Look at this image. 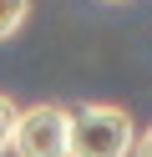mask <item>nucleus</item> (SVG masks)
Here are the masks:
<instances>
[{"label":"nucleus","mask_w":152,"mask_h":157,"mask_svg":"<svg viewBox=\"0 0 152 157\" xmlns=\"http://www.w3.org/2000/svg\"><path fill=\"white\" fill-rule=\"evenodd\" d=\"M15 122H20V106H15V96H5V91H0V157L10 152V137H15Z\"/></svg>","instance_id":"20e7f679"},{"label":"nucleus","mask_w":152,"mask_h":157,"mask_svg":"<svg viewBox=\"0 0 152 157\" xmlns=\"http://www.w3.org/2000/svg\"><path fill=\"white\" fill-rule=\"evenodd\" d=\"M30 21V0H0V46L15 41Z\"/></svg>","instance_id":"7ed1b4c3"},{"label":"nucleus","mask_w":152,"mask_h":157,"mask_svg":"<svg viewBox=\"0 0 152 157\" xmlns=\"http://www.w3.org/2000/svg\"><path fill=\"white\" fill-rule=\"evenodd\" d=\"M101 5H127V0H101Z\"/></svg>","instance_id":"423d86ee"},{"label":"nucleus","mask_w":152,"mask_h":157,"mask_svg":"<svg viewBox=\"0 0 152 157\" xmlns=\"http://www.w3.org/2000/svg\"><path fill=\"white\" fill-rule=\"evenodd\" d=\"M66 137H71V106L36 101V106H20L10 152L15 157H66Z\"/></svg>","instance_id":"f03ea898"},{"label":"nucleus","mask_w":152,"mask_h":157,"mask_svg":"<svg viewBox=\"0 0 152 157\" xmlns=\"http://www.w3.org/2000/svg\"><path fill=\"white\" fill-rule=\"evenodd\" d=\"M137 147V122L117 101H81L71 112L66 157H132Z\"/></svg>","instance_id":"f257e3e1"},{"label":"nucleus","mask_w":152,"mask_h":157,"mask_svg":"<svg viewBox=\"0 0 152 157\" xmlns=\"http://www.w3.org/2000/svg\"><path fill=\"white\" fill-rule=\"evenodd\" d=\"M132 157H152V122L137 132V147H132Z\"/></svg>","instance_id":"39448f33"}]
</instances>
